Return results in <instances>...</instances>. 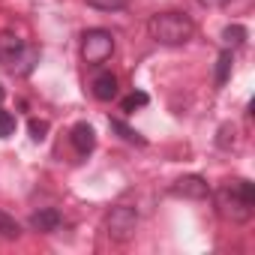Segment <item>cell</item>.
<instances>
[{
  "label": "cell",
  "instance_id": "obj_18",
  "mask_svg": "<svg viewBox=\"0 0 255 255\" xmlns=\"http://www.w3.org/2000/svg\"><path fill=\"white\" fill-rule=\"evenodd\" d=\"M15 132V117L9 111H0V138H9Z\"/></svg>",
  "mask_w": 255,
  "mask_h": 255
},
{
  "label": "cell",
  "instance_id": "obj_2",
  "mask_svg": "<svg viewBox=\"0 0 255 255\" xmlns=\"http://www.w3.org/2000/svg\"><path fill=\"white\" fill-rule=\"evenodd\" d=\"M147 33H150L153 42L168 45V48H177V45H186V42L195 36V24H192L189 15L171 9V12H156V15H150Z\"/></svg>",
  "mask_w": 255,
  "mask_h": 255
},
{
  "label": "cell",
  "instance_id": "obj_19",
  "mask_svg": "<svg viewBox=\"0 0 255 255\" xmlns=\"http://www.w3.org/2000/svg\"><path fill=\"white\" fill-rule=\"evenodd\" d=\"M27 129H30V138H33V141H45V135H48V123H45V120H30Z\"/></svg>",
  "mask_w": 255,
  "mask_h": 255
},
{
  "label": "cell",
  "instance_id": "obj_11",
  "mask_svg": "<svg viewBox=\"0 0 255 255\" xmlns=\"http://www.w3.org/2000/svg\"><path fill=\"white\" fill-rule=\"evenodd\" d=\"M243 42H246V27L228 24V27L222 30V45H225V48H240Z\"/></svg>",
  "mask_w": 255,
  "mask_h": 255
},
{
  "label": "cell",
  "instance_id": "obj_8",
  "mask_svg": "<svg viewBox=\"0 0 255 255\" xmlns=\"http://www.w3.org/2000/svg\"><path fill=\"white\" fill-rule=\"evenodd\" d=\"M21 48H24V42H21L18 33H12V30H0V63H3V66H9V63L21 54Z\"/></svg>",
  "mask_w": 255,
  "mask_h": 255
},
{
  "label": "cell",
  "instance_id": "obj_17",
  "mask_svg": "<svg viewBox=\"0 0 255 255\" xmlns=\"http://www.w3.org/2000/svg\"><path fill=\"white\" fill-rule=\"evenodd\" d=\"M141 105H147V93H141V90L123 99V111H126V114H132V111H135V108H141Z\"/></svg>",
  "mask_w": 255,
  "mask_h": 255
},
{
  "label": "cell",
  "instance_id": "obj_20",
  "mask_svg": "<svg viewBox=\"0 0 255 255\" xmlns=\"http://www.w3.org/2000/svg\"><path fill=\"white\" fill-rule=\"evenodd\" d=\"M198 3H201V6H225L228 0H198Z\"/></svg>",
  "mask_w": 255,
  "mask_h": 255
},
{
  "label": "cell",
  "instance_id": "obj_10",
  "mask_svg": "<svg viewBox=\"0 0 255 255\" xmlns=\"http://www.w3.org/2000/svg\"><path fill=\"white\" fill-rule=\"evenodd\" d=\"M36 60H39V51H36V48H30V45H24V48H21V54H18L6 69H9L12 75H27V72L36 66Z\"/></svg>",
  "mask_w": 255,
  "mask_h": 255
},
{
  "label": "cell",
  "instance_id": "obj_7",
  "mask_svg": "<svg viewBox=\"0 0 255 255\" xmlns=\"http://www.w3.org/2000/svg\"><path fill=\"white\" fill-rule=\"evenodd\" d=\"M57 225H60V213L54 207H42V210L30 213V228L36 234H51V231H57Z\"/></svg>",
  "mask_w": 255,
  "mask_h": 255
},
{
  "label": "cell",
  "instance_id": "obj_6",
  "mask_svg": "<svg viewBox=\"0 0 255 255\" xmlns=\"http://www.w3.org/2000/svg\"><path fill=\"white\" fill-rule=\"evenodd\" d=\"M69 141H72V147H75L78 156H87V153L96 147V132H93V126H90V123H75L72 132H69Z\"/></svg>",
  "mask_w": 255,
  "mask_h": 255
},
{
  "label": "cell",
  "instance_id": "obj_16",
  "mask_svg": "<svg viewBox=\"0 0 255 255\" xmlns=\"http://www.w3.org/2000/svg\"><path fill=\"white\" fill-rule=\"evenodd\" d=\"M111 129L120 132V138H123V141H129V144H144V138H141L135 129H129L126 123H120V120H111Z\"/></svg>",
  "mask_w": 255,
  "mask_h": 255
},
{
  "label": "cell",
  "instance_id": "obj_5",
  "mask_svg": "<svg viewBox=\"0 0 255 255\" xmlns=\"http://www.w3.org/2000/svg\"><path fill=\"white\" fill-rule=\"evenodd\" d=\"M174 198H189V201H201V198H207L210 195V186H207V180L204 177H198V174H183V177H177L174 183H171V189H168Z\"/></svg>",
  "mask_w": 255,
  "mask_h": 255
},
{
  "label": "cell",
  "instance_id": "obj_12",
  "mask_svg": "<svg viewBox=\"0 0 255 255\" xmlns=\"http://www.w3.org/2000/svg\"><path fill=\"white\" fill-rule=\"evenodd\" d=\"M18 234H21V225H18L9 213L0 210V237H3V240H15Z\"/></svg>",
  "mask_w": 255,
  "mask_h": 255
},
{
  "label": "cell",
  "instance_id": "obj_21",
  "mask_svg": "<svg viewBox=\"0 0 255 255\" xmlns=\"http://www.w3.org/2000/svg\"><path fill=\"white\" fill-rule=\"evenodd\" d=\"M3 96H6V90H3V84H0V105H3Z\"/></svg>",
  "mask_w": 255,
  "mask_h": 255
},
{
  "label": "cell",
  "instance_id": "obj_3",
  "mask_svg": "<svg viewBox=\"0 0 255 255\" xmlns=\"http://www.w3.org/2000/svg\"><path fill=\"white\" fill-rule=\"evenodd\" d=\"M114 54V33L105 27H90L81 33V60L87 66H102Z\"/></svg>",
  "mask_w": 255,
  "mask_h": 255
},
{
  "label": "cell",
  "instance_id": "obj_9",
  "mask_svg": "<svg viewBox=\"0 0 255 255\" xmlns=\"http://www.w3.org/2000/svg\"><path fill=\"white\" fill-rule=\"evenodd\" d=\"M90 90H93V96H96L99 102H111V99L117 96V75H114V72H99V75L93 78Z\"/></svg>",
  "mask_w": 255,
  "mask_h": 255
},
{
  "label": "cell",
  "instance_id": "obj_22",
  "mask_svg": "<svg viewBox=\"0 0 255 255\" xmlns=\"http://www.w3.org/2000/svg\"><path fill=\"white\" fill-rule=\"evenodd\" d=\"M228 3H231V0H228Z\"/></svg>",
  "mask_w": 255,
  "mask_h": 255
},
{
  "label": "cell",
  "instance_id": "obj_4",
  "mask_svg": "<svg viewBox=\"0 0 255 255\" xmlns=\"http://www.w3.org/2000/svg\"><path fill=\"white\" fill-rule=\"evenodd\" d=\"M135 228H138V210L135 207L117 204V207L108 210V216H105V234L114 243H129L135 237Z\"/></svg>",
  "mask_w": 255,
  "mask_h": 255
},
{
  "label": "cell",
  "instance_id": "obj_13",
  "mask_svg": "<svg viewBox=\"0 0 255 255\" xmlns=\"http://www.w3.org/2000/svg\"><path fill=\"white\" fill-rule=\"evenodd\" d=\"M228 72H231V48H225V51L219 54V60H216V84H219V87L228 81Z\"/></svg>",
  "mask_w": 255,
  "mask_h": 255
},
{
  "label": "cell",
  "instance_id": "obj_14",
  "mask_svg": "<svg viewBox=\"0 0 255 255\" xmlns=\"http://www.w3.org/2000/svg\"><path fill=\"white\" fill-rule=\"evenodd\" d=\"M216 144L222 147V150H231L234 144H237V129L231 123H225V126H219V135H216Z\"/></svg>",
  "mask_w": 255,
  "mask_h": 255
},
{
  "label": "cell",
  "instance_id": "obj_15",
  "mask_svg": "<svg viewBox=\"0 0 255 255\" xmlns=\"http://www.w3.org/2000/svg\"><path fill=\"white\" fill-rule=\"evenodd\" d=\"M87 6H93L99 12H120L129 6V0H87Z\"/></svg>",
  "mask_w": 255,
  "mask_h": 255
},
{
  "label": "cell",
  "instance_id": "obj_1",
  "mask_svg": "<svg viewBox=\"0 0 255 255\" xmlns=\"http://www.w3.org/2000/svg\"><path fill=\"white\" fill-rule=\"evenodd\" d=\"M213 204H216V213L228 222H249L252 213H255V186L243 177H234V180H225L216 192H213Z\"/></svg>",
  "mask_w": 255,
  "mask_h": 255
}]
</instances>
